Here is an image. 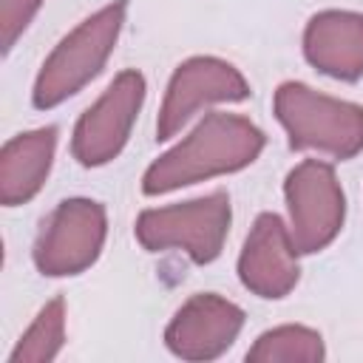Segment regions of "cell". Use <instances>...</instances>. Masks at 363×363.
<instances>
[{
  "label": "cell",
  "mask_w": 363,
  "mask_h": 363,
  "mask_svg": "<svg viewBox=\"0 0 363 363\" xmlns=\"http://www.w3.org/2000/svg\"><path fill=\"white\" fill-rule=\"evenodd\" d=\"M147 82L136 68H125L102 91V96L85 108L71 133V156L82 167H102L113 162L136 125V116L145 105Z\"/></svg>",
  "instance_id": "cell-7"
},
{
  "label": "cell",
  "mask_w": 363,
  "mask_h": 363,
  "mask_svg": "<svg viewBox=\"0 0 363 363\" xmlns=\"http://www.w3.org/2000/svg\"><path fill=\"white\" fill-rule=\"evenodd\" d=\"M40 6H43V0H0V43H3V54H9L14 48V43L31 26L34 14L40 11Z\"/></svg>",
  "instance_id": "cell-15"
},
{
  "label": "cell",
  "mask_w": 363,
  "mask_h": 363,
  "mask_svg": "<svg viewBox=\"0 0 363 363\" xmlns=\"http://www.w3.org/2000/svg\"><path fill=\"white\" fill-rule=\"evenodd\" d=\"M108 238V213L99 201L74 196L54 207L43 224L31 258L45 278H71L96 264Z\"/></svg>",
  "instance_id": "cell-6"
},
{
  "label": "cell",
  "mask_w": 363,
  "mask_h": 363,
  "mask_svg": "<svg viewBox=\"0 0 363 363\" xmlns=\"http://www.w3.org/2000/svg\"><path fill=\"white\" fill-rule=\"evenodd\" d=\"M289 235L301 255L326 250L343 230L346 193L329 162L303 159L284 179Z\"/></svg>",
  "instance_id": "cell-5"
},
{
  "label": "cell",
  "mask_w": 363,
  "mask_h": 363,
  "mask_svg": "<svg viewBox=\"0 0 363 363\" xmlns=\"http://www.w3.org/2000/svg\"><path fill=\"white\" fill-rule=\"evenodd\" d=\"M125 14H128V0H113L105 9L94 11L91 17H85L54 45V51L45 57L34 79V91H31L34 108L40 111L57 108L102 74L122 34Z\"/></svg>",
  "instance_id": "cell-2"
},
{
  "label": "cell",
  "mask_w": 363,
  "mask_h": 363,
  "mask_svg": "<svg viewBox=\"0 0 363 363\" xmlns=\"http://www.w3.org/2000/svg\"><path fill=\"white\" fill-rule=\"evenodd\" d=\"M326 357V346L318 329L303 323H284L267 329L247 349L250 363H320Z\"/></svg>",
  "instance_id": "cell-13"
},
{
  "label": "cell",
  "mask_w": 363,
  "mask_h": 363,
  "mask_svg": "<svg viewBox=\"0 0 363 363\" xmlns=\"http://www.w3.org/2000/svg\"><path fill=\"white\" fill-rule=\"evenodd\" d=\"M57 128H34L11 136L0 147V201L3 207L28 204L45 184L54 153H57Z\"/></svg>",
  "instance_id": "cell-12"
},
{
  "label": "cell",
  "mask_w": 363,
  "mask_h": 363,
  "mask_svg": "<svg viewBox=\"0 0 363 363\" xmlns=\"http://www.w3.org/2000/svg\"><path fill=\"white\" fill-rule=\"evenodd\" d=\"M65 346V301L51 298L11 349V363H51Z\"/></svg>",
  "instance_id": "cell-14"
},
{
  "label": "cell",
  "mask_w": 363,
  "mask_h": 363,
  "mask_svg": "<svg viewBox=\"0 0 363 363\" xmlns=\"http://www.w3.org/2000/svg\"><path fill=\"white\" fill-rule=\"evenodd\" d=\"M298 255L284 218L278 213H258L238 255V281L264 301H281L301 281Z\"/></svg>",
  "instance_id": "cell-10"
},
{
  "label": "cell",
  "mask_w": 363,
  "mask_h": 363,
  "mask_svg": "<svg viewBox=\"0 0 363 363\" xmlns=\"http://www.w3.org/2000/svg\"><path fill=\"white\" fill-rule=\"evenodd\" d=\"M272 113L289 136L292 150H318L349 162L363 150V105L346 102L286 79L275 88Z\"/></svg>",
  "instance_id": "cell-3"
},
{
  "label": "cell",
  "mask_w": 363,
  "mask_h": 363,
  "mask_svg": "<svg viewBox=\"0 0 363 363\" xmlns=\"http://www.w3.org/2000/svg\"><path fill=\"white\" fill-rule=\"evenodd\" d=\"M244 309L216 292L190 295L164 326V346L179 360H218L241 335Z\"/></svg>",
  "instance_id": "cell-9"
},
{
  "label": "cell",
  "mask_w": 363,
  "mask_h": 363,
  "mask_svg": "<svg viewBox=\"0 0 363 363\" xmlns=\"http://www.w3.org/2000/svg\"><path fill=\"white\" fill-rule=\"evenodd\" d=\"M264 145V130L247 116L210 111L179 145H173L145 170L142 193L162 196L216 176L238 173L261 156Z\"/></svg>",
  "instance_id": "cell-1"
},
{
  "label": "cell",
  "mask_w": 363,
  "mask_h": 363,
  "mask_svg": "<svg viewBox=\"0 0 363 363\" xmlns=\"http://www.w3.org/2000/svg\"><path fill=\"white\" fill-rule=\"evenodd\" d=\"M252 88L247 77L227 60L199 54L176 65L159 116H156V139H173L201 108L216 102H244Z\"/></svg>",
  "instance_id": "cell-8"
},
{
  "label": "cell",
  "mask_w": 363,
  "mask_h": 363,
  "mask_svg": "<svg viewBox=\"0 0 363 363\" xmlns=\"http://www.w3.org/2000/svg\"><path fill=\"white\" fill-rule=\"evenodd\" d=\"M233 224V204L224 190H213L207 196L167 204V207H147L136 216L133 235L147 252L182 250L193 264L204 267L213 264Z\"/></svg>",
  "instance_id": "cell-4"
},
{
  "label": "cell",
  "mask_w": 363,
  "mask_h": 363,
  "mask_svg": "<svg viewBox=\"0 0 363 363\" xmlns=\"http://www.w3.org/2000/svg\"><path fill=\"white\" fill-rule=\"evenodd\" d=\"M303 57L332 79L357 82L363 77V14L346 9L312 14L303 28Z\"/></svg>",
  "instance_id": "cell-11"
}]
</instances>
